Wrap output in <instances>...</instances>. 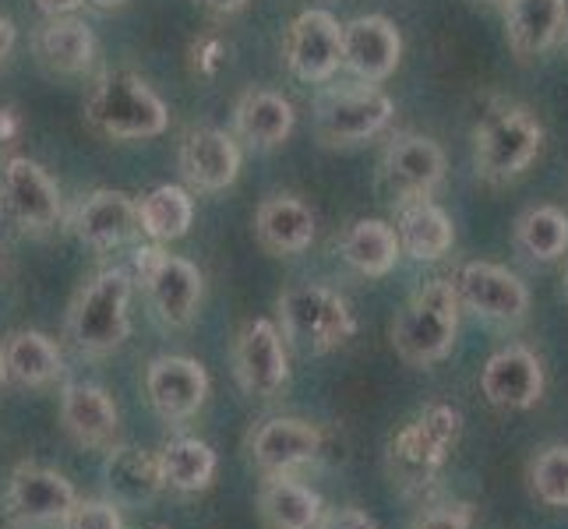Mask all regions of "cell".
Segmentation results:
<instances>
[{
  "instance_id": "1",
  "label": "cell",
  "mask_w": 568,
  "mask_h": 529,
  "mask_svg": "<svg viewBox=\"0 0 568 529\" xmlns=\"http://www.w3.org/2000/svg\"><path fill=\"white\" fill-rule=\"evenodd\" d=\"M463 438V409L453 403H430L388 441V477L406 498L427 495Z\"/></svg>"
},
{
  "instance_id": "2",
  "label": "cell",
  "mask_w": 568,
  "mask_h": 529,
  "mask_svg": "<svg viewBox=\"0 0 568 529\" xmlns=\"http://www.w3.org/2000/svg\"><path fill=\"white\" fill-rule=\"evenodd\" d=\"M544 149V128L537 116L513 103L491 100L474 124V173L477 181L501 187L534 166Z\"/></svg>"
},
{
  "instance_id": "3",
  "label": "cell",
  "mask_w": 568,
  "mask_h": 529,
  "mask_svg": "<svg viewBox=\"0 0 568 529\" xmlns=\"http://www.w3.org/2000/svg\"><path fill=\"white\" fill-rule=\"evenodd\" d=\"M134 279L124 268H103L78 289L68 311V339L82 357H106L131 336Z\"/></svg>"
},
{
  "instance_id": "4",
  "label": "cell",
  "mask_w": 568,
  "mask_h": 529,
  "mask_svg": "<svg viewBox=\"0 0 568 529\" xmlns=\"http://www.w3.org/2000/svg\"><path fill=\"white\" fill-rule=\"evenodd\" d=\"M463 304L453 279H430L392 322V346L409 367H435L456 346Z\"/></svg>"
},
{
  "instance_id": "5",
  "label": "cell",
  "mask_w": 568,
  "mask_h": 529,
  "mask_svg": "<svg viewBox=\"0 0 568 529\" xmlns=\"http://www.w3.org/2000/svg\"><path fill=\"white\" fill-rule=\"evenodd\" d=\"M280 332L283 343L293 346L304 357H322L346 346L357 332V315L339 289L322 283L293 286L280 297Z\"/></svg>"
},
{
  "instance_id": "6",
  "label": "cell",
  "mask_w": 568,
  "mask_h": 529,
  "mask_svg": "<svg viewBox=\"0 0 568 529\" xmlns=\"http://www.w3.org/2000/svg\"><path fill=\"white\" fill-rule=\"evenodd\" d=\"M85 116L95 131L121 142L160 139L170 124L166 103L131 71H106L95 78L85 95Z\"/></svg>"
},
{
  "instance_id": "7",
  "label": "cell",
  "mask_w": 568,
  "mask_h": 529,
  "mask_svg": "<svg viewBox=\"0 0 568 529\" xmlns=\"http://www.w3.org/2000/svg\"><path fill=\"white\" fill-rule=\"evenodd\" d=\"M134 272H139V283L145 286V297L163 325L187 328L199 318L205 279L194 262L181 254H166L163 247H139Z\"/></svg>"
},
{
  "instance_id": "8",
  "label": "cell",
  "mask_w": 568,
  "mask_h": 529,
  "mask_svg": "<svg viewBox=\"0 0 568 529\" xmlns=\"http://www.w3.org/2000/svg\"><path fill=\"white\" fill-rule=\"evenodd\" d=\"M392 100L375 89V85H361V89H332L315 103V134L325 149H346V145H361L378 139V134L392 124Z\"/></svg>"
},
{
  "instance_id": "9",
  "label": "cell",
  "mask_w": 568,
  "mask_h": 529,
  "mask_svg": "<svg viewBox=\"0 0 568 529\" xmlns=\"http://www.w3.org/2000/svg\"><path fill=\"white\" fill-rule=\"evenodd\" d=\"M61 187L29 155H11L0 173V215L22 233H47L61 223Z\"/></svg>"
},
{
  "instance_id": "10",
  "label": "cell",
  "mask_w": 568,
  "mask_h": 529,
  "mask_svg": "<svg viewBox=\"0 0 568 529\" xmlns=\"http://www.w3.org/2000/svg\"><path fill=\"white\" fill-rule=\"evenodd\" d=\"M445 149L427 139V134H396L378 163V181L382 191L392 202H417V199H430L442 181H445Z\"/></svg>"
},
{
  "instance_id": "11",
  "label": "cell",
  "mask_w": 568,
  "mask_h": 529,
  "mask_svg": "<svg viewBox=\"0 0 568 529\" xmlns=\"http://www.w3.org/2000/svg\"><path fill=\"white\" fill-rule=\"evenodd\" d=\"M456 297L466 311L495 325H519L530 315V286L513 268L495 262H466L456 272Z\"/></svg>"
},
{
  "instance_id": "12",
  "label": "cell",
  "mask_w": 568,
  "mask_h": 529,
  "mask_svg": "<svg viewBox=\"0 0 568 529\" xmlns=\"http://www.w3.org/2000/svg\"><path fill=\"white\" fill-rule=\"evenodd\" d=\"M233 375L251 399H276L290 385L286 343L276 322L251 318L241 325L233 343Z\"/></svg>"
},
{
  "instance_id": "13",
  "label": "cell",
  "mask_w": 568,
  "mask_h": 529,
  "mask_svg": "<svg viewBox=\"0 0 568 529\" xmlns=\"http://www.w3.org/2000/svg\"><path fill=\"white\" fill-rule=\"evenodd\" d=\"M283 57L301 82H332V74L343 68V26L336 14L311 8L293 18L283 39Z\"/></svg>"
},
{
  "instance_id": "14",
  "label": "cell",
  "mask_w": 568,
  "mask_h": 529,
  "mask_svg": "<svg viewBox=\"0 0 568 529\" xmlns=\"http://www.w3.org/2000/svg\"><path fill=\"white\" fill-rule=\"evenodd\" d=\"M544 364L540 357L523 343H513L487 357L480 367V391L495 409H508V414H523L534 409L544 399Z\"/></svg>"
},
{
  "instance_id": "15",
  "label": "cell",
  "mask_w": 568,
  "mask_h": 529,
  "mask_svg": "<svg viewBox=\"0 0 568 529\" xmlns=\"http://www.w3.org/2000/svg\"><path fill=\"white\" fill-rule=\"evenodd\" d=\"M4 505L18 522H29V526L61 522L64 526L71 508L78 505V491L64 474H57L50 466L18 462L8 480Z\"/></svg>"
},
{
  "instance_id": "16",
  "label": "cell",
  "mask_w": 568,
  "mask_h": 529,
  "mask_svg": "<svg viewBox=\"0 0 568 529\" xmlns=\"http://www.w3.org/2000/svg\"><path fill=\"white\" fill-rule=\"evenodd\" d=\"M403 57V35L385 14H361L343 26V68L361 85H378L396 74Z\"/></svg>"
},
{
  "instance_id": "17",
  "label": "cell",
  "mask_w": 568,
  "mask_h": 529,
  "mask_svg": "<svg viewBox=\"0 0 568 529\" xmlns=\"http://www.w3.org/2000/svg\"><path fill=\"white\" fill-rule=\"evenodd\" d=\"M145 396L163 420H191L209 399V375L199 360L163 353L145 367Z\"/></svg>"
},
{
  "instance_id": "18",
  "label": "cell",
  "mask_w": 568,
  "mask_h": 529,
  "mask_svg": "<svg viewBox=\"0 0 568 529\" xmlns=\"http://www.w3.org/2000/svg\"><path fill=\"white\" fill-rule=\"evenodd\" d=\"M325 435L318 424L301 417H272L247 435V452L262 474H293L322 456Z\"/></svg>"
},
{
  "instance_id": "19",
  "label": "cell",
  "mask_w": 568,
  "mask_h": 529,
  "mask_svg": "<svg viewBox=\"0 0 568 529\" xmlns=\"http://www.w3.org/2000/svg\"><path fill=\"white\" fill-rule=\"evenodd\" d=\"M61 424L82 448H106L116 445L121 435V409L103 385L92 382H68L61 388Z\"/></svg>"
},
{
  "instance_id": "20",
  "label": "cell",
  "mask_w": 568,
  "mask_h": 529,
  "mask_svg": "<svg viewBox=\"0 0 568 529\" xmlns=\"http://www.w3.org/2000/svg\"><path fill=\"white\" fill-rule=\"evenodd\" d=\"M181 173L194 191H226L241 173V149L223 128H194L181 142Z\"/></svg>"
},
{
  "instance_id": "21",
  "label": "cell",
  "mask_w": 568,
  "mask_h": 529,
  "mask_svg": "<svg viewBox=\"0 0 568 529\" xmlns=\"http://www.w3.org/2000/svg\"><path fill=\"white\" fill-rule=\"evenodd\" d=\"M74 237L92 251H113L128 244L139 230V202L124 191H92L74 212Z\"/></svg>"
},
{
  "instance_id": "22",
  "label": "cell",
  "mask_w": 568,
  "mask_h": 529,
  "mask_svg": "<svg viewBox=\"0 0 568 529\" xmlns=\"http://www.w3.org/2000/svg\"><path fill=\"white\" fill-rule=\"evenodd\" d=\"M505 39L519 61L551 50L568 26V0H501Z\"/></svg>"
},
{
  "instance_id": "23",
  "label": "cell",
  "mask_w": 568,
  "mask_h": 529,
  "mask_svg": "<svg viewBox=\"0 0 568 529\" xmlns=\"http://www.w3.org/2000/svg\"><path fill=\"white\" fill-rule=\"evenodd\" d=\"M64 375V357L47 332H11L0 346V378L18 388H47Z\"/></svg>"
},
{
  "instance_id": "24",
  "label": "cell",
  "mask_w": 568,
  "mask_h": 529,
  "mask_svg": "<svg viewBox=\"0 0 568 529\" xmlns=\"http://www.w3.org/2000/svg\"><path fill=\"white\" fill-rule=\"evenodd\" d=\"M106 495L113 505L121 508H142L149 501L160 498L163 491V469H160V456L145 452V448L134 445H113L106 448Z\"/></svg>"
},
{
  "instance_id": "25",
  "label": "cell",
  "mask_w": 568,
  "mask_h": 529,
  "mask_svg": "<svg viewBox=\"0 0 568 529\" xmlns=\"http://www.w3.org/2000/svg\"><path fill=\"white\" fill-rule=\"evenodd\" d=\"M318 220L311 205H304L293 194H272L254 212V237L272 254H301L315 244Z\"/></svg>"
},
{
  "instance_id": "26",
  "label": "cell",
  "mask_w": 568,
  "mask_h": 529,
  "mask_svg": "<svg viewBox=\"0 0 568 529\" xmlns=\"http://www.w3.org/2000/svg\"><path fill=\"white\" fill-rule=\"evenodd\" d=\"M396 237L403 254H409L414 262H442L456 244V226L453 215L430 199L403 202L396 205Z\"/></svg>"
},
{
  "instance_id": "27",
  "label": "cell",
  "mask_w": 568,
  "mask_h": 529,
  "mask_svg": "<svg viewBox=\"0 0 568 529\" xmlns=\"http://www.w3.org/2000/svg\"><path fill=\"white\" fill-rule=\"evenodd\" d=\"M293 124H297L293 103L283 92L272 89H244L237 106H233V128H237V134L251 149L283 145L293 134Z\"/></svg>"
},
{
  "instance_id": "28",
  "label": "cell",
  "mask_w": 568,
  "mask_h": 529,
  "mask_svg": "<svg viewBox=\"0 0 568 529\" xmlns=\"http://www.w3.org/2000/svg\"><path fill=\"white\" fill-rule=\"evenodd\" d=\"M36 61L50 74H82L95 61V35L74 14L47 18V26L36 32Z\"/></svg>"
},
{
  "instance_id": "29",
  "label": "cell",
  "mask_w": 568,
  "mask_h": 529,
  "mask_svg": "<svg viewBox=\"0 0 568 529\" xmlns=\"http://www.w3.org/2000/svg\"><path fill=\"white\" fill-rule=\"evenodd\" d=\"M325 501L290 474H268L258 491V516L268 529H315Z\"/></svg>"
},
{
  "instance_id": "30",
  "label": "cell",
  "mask_w": 568,
  "mask_h": 529,
  "mask_svg": "<svg viewBox=\"0 0 568 529\" xmlns=\"http://www.w3.org/2000/svg\"><path fill=\"white\" fill-rule=\"evenodd\" d=\"M339 254L349 268L361 272V276L382 279L399 265L403 247H399V237H396V230H392V223L357 220V223H349L346 233L339 237Z\"/></svg>"
},
{
  "instance_id": "31",
  "label": "cell",
  "mask_w": 568,
  "mask_h": 529,
  "mask_svg": "<svg viewBox=\"0 0 568 529\" xmlns=\"http://www.w3.org/2000/svg\"><path fill=\"white\" fill-rule=\"evenodd\" d=\"M160 469H163V484L170 491L181 495H199L209 491L215 480V469H220V459H215V448L202 438H170L160 452Z\"/></svg>"
},
{
  "instance_id": "32",
  "label": "cell",
  "mask_w": 568,
  "mask_h": 529,
  "mask_svg": "<svg viewBox=\"0 0 568 529\" xmlns=\"http://www.w3.org/2000/svg\"><path fill=\"white\" fill-rule=\"evenodd\" d=\"M191 223H194V199L187 187L160 184L139 202V230L155 244L181 241L191 230Z\"/></svg>"
},
{
  "instance_id": "33",
  "label": "cell",
  "mask_w": 568,
  "mask_h": 529,
  "mask_svg": "<svg viewBox=\"0 0 568 529\" xmlns=\"http://www.w3.org/2000/svg\"><path fill=\"white\" fill-rule=\"evenodd\" d=\"M516 247L530 262L551 265L568 254V215L558 205H534L516 220Z\"/></svg>"
},
{
  "instance_id": "34",
  "label": "cell",
  "mask_w": 568,
  "mask_h": 529,
  "mask_svg": "<svg viewBox=\"0 0 568 529\" xmlns=\"http://www.w3.org/2000/svg\"><path fill=\"white\" fill-rule=\"evenodd\" d=\"M530 491L547 508H568V445H547L534 456Z\"/></svg>"
},
{
  "instance_id": "35",
  "label": "cell",
  "mask_w": 568,
  "mask_h": 529,
  "mask_svg": "<svg viewBox=\"0 0 568 529\" xmlns=\"http://www.w3.org/2000/svg\"><path fill=\"white\" fill-rule=\"evenodd\" d=\"M64 529H124L121 505H113L110 498L78 501L64 519Z\"/></svg>"
},
{
  "instance_id": "36",
  "label": "cell",
  "mask_w": 568,
  "mask_h": 529,
  "mask_svg": "<svg viewBox=\"0 0 568 529\" xmlns=\"http://www.w3.org/2000/svg\"><path fill=\"white\" fill-rule=\"evenodd\" d=\"M409 529H474V505L469 501H445L424 512Z\"/></svg>"
},
{
  "instance_id": "37",
  "label": "cell",
  "mask_w": 568,
  "mask_h": 529,
  "mask_svg": "<svg viewBox=\"0 0 568 529\" xmlns=\"http://www.w3.org/2000/svg\"><path fill=\"white\" fill-rule=\"evenodd\" d=\"M315 529H378V522L371 519L364 508L346 505V508H328V512H322Z\"/></svg>"
},
{
  "instance_id": "38",
  "label": "cell",
  "mask_w": 568,
  "mask_h": 529,
  "mask_svg": "<svg viewBox=\"0 0 568 529\" xmlns=\"http://www.w3.org/2000/svg\"><path fill=\"white\" fill-rule=\"evenodd\" d=\"M199 47H202V61H194V64H199V71L212 74L215 64H220V57H223V43H220V39H202Z\"/></svg>"
},
{
  "instance_id": "39",
  "label": "cell",
  "mask_w": 568,
  "mask_h": 529,
  "mask_svg": "<svg viewBox=\"0 0 568 529\" xmlns=\"http://www.w3.org/2000/svg\"><path fill=\"white\" fill-rule=\"evenodd\" d=\"M36 8L47 18H57V14H74L78 8H82V0H36Z\"/></svg>"
},
{
  "instance_id": "40",
  "label": "cell",
  "mask_w": 568,
  "mask_h": 529,
  "mask_svg": "<svg viewBox=\"0 0 568 529\" xmlns=\"http://www.w3.org/2000/svg\"><path fill=\"white\" fill-rule=\"evenodd\" d=\"M11 50H14V22L8 14H0V64L8 61Z\"/></svg>"
},
{
  "instance_id": "41",
  "label": "cell",
  "mask_w": 568,
  "mask_h": 529,
  "mask_svg": "<svg viewBox=\"0 0 568 529\" xmlns=\"http://www.w3.org/2000/svg\"><path fill=\"white\" fill-rule=\"evenodd\" d=\"M199 4L212 14H237L247 8V0H199Z\"/></svg>"
},
{
  "instance_id": "42",
  "label": "cell",
  "mask_w": 568,
  "mask_h": 529,
  "mask_svg": "<svg viewBox=\"0 0 568 529\" xmlns=\"http://www.w3.org/2000/svg\"><path fill=\"white\" fill-rule=\"evenodd\" d=\"M82 4H89V8H100V11H110V8H121L124 0H82Z\"/></svg>"
},
{
  "instance_id": "43",
  "label": "cell",
  "mask_w": 568,
  "mask_h": 529,
  "mask_svg": "<svg viewBox=\"0 0 568 529\" xmlns=\"http://www.w3.org/2000/svg\"><path fill=\"white\" fill-rule=\"evenodd\" d=\"M561 293H565V304H568V268H565V283H561Z\"/></svg>"
},
{
  "instance_id": "44",
  "label": "cell",
  "mask_w": 568,
  "mask_h": 529,
  "mask_svg": "<svg viewBox=\"0 0 568 529\" xmlns=\"http://www.w3.org/2000/svg\"><path fill=\"white\" fill-rule=\"evenodd\" d=\"M0 529H18V526H11V522H0Z\"/></svg>"
},
{
  "instance_id": "45",
  "label": "cell",
  "mask_w": 568,
  "mask_h": 529,
  "mask_svg": "<svg viewBox=\"0 0 568 529\" xmlns=\"http://www.w3.org/2000/svg\"><path fill=\"white\" fill-rule=\"evenodd\" d=\"M491 4H501V0H491Z\"/></svg>"
},
{
  "instance_id": "46",
  "label": "cell",
  "mask_w": 568,
  "mask_h": 529,
  "mask_svg": "<svg viewBox=\"0 0 568 529\" xmlns=\"http://www.w3.org/2000/svg\"><path fill=\"white\" fill-rule=\"evenodd\" d=\"M565 35H568V26H565Z\"/></svg>"
},
{
  "instance_id": "47",
  "label": "cell",
  "mask_w": 568,
  "mask_h": 529,
  "mask_svg": "<svg viewBox=\"0 0 568 529\" xmlns=\"http://www.w3.org/2000/svg\"><path fill=\"white\" fill-rule=\"evenodd\" d=\"M155 529H163V526H155Z\"/></svg>"
},
{
  "instance_id": "48",
  "label": "cell",
  "mask_w": 568,
  "mask_h": 529,
  "mask_svg": "<svg viewBox=\"0 0 568 529\" xmlns=\"http://www.w3.org/2000/svg\"><path fill=\"white\" fill-rule=\"evenodd\" d=\"M0 382H4V378H0Z\"/></svg>"
}]
</instances>
